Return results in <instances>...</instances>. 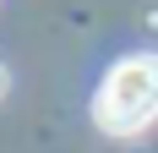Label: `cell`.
<instances>
[{
  "label": "cell",
  "instance_id": "1",
  "mask_svg": "<svg viewBox=\"0 0 158 153\" xmlns=\"http://www.w3.org/2000/svg\"><path fill=\"white\" fill-rule=\"evenodd\" d=\"M158 120V55H126L104 71L93 93V126L104 137H136Z\"/></svg>",
  "mask_w": 158,
  "mask_h": 153
},
{
  "label": "cell",
  "instance_id": "2",
  "mask_svg": "<svg viewBox=\"0 0 158 153\" xmlns=\"http://www.w3.org/2000/svg\"><path fill=\"white\" fill-rule=\"evenodd\" d=\"M0 93H6V66H0Z\"/></svg>",
  "mask_w": 158,
  "mask_h": 153
}]
</instances>
